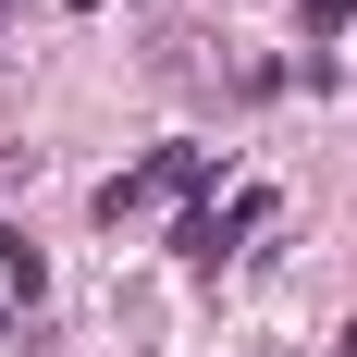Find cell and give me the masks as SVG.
Masks as SVG:
<instances>
[{
    "instance_id": "6da1fadb",
    "label": "cell",
    "mask_w": 357,
    "mask_h": 357,
    "mask_svg": "<svg viewBox=\"0 0 357 357\" xmlns=\"http://www.w3.org/2000/svg\"><path fill=\"white\" fill-rule=\"evenodd\" d=\"M345 13H357V0H308V37H333V25H345Z\"/></svg>"
},
{
    "instance_id": "7a4b0ae2",
    "label": "cell",
    "mask_w": 357,
    "mask_h": 357,
    "mask_svg": "<svg viewBox=\"0 0 357 357\" xmlns=\"http://www.w3.org/2000/svg\"><path fill=\"white\" fill-rule=\"evenodd\" d=\"M345 357H357V333H345Z\"/></svg>"
}]
</instances>
